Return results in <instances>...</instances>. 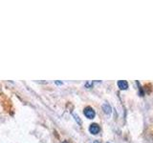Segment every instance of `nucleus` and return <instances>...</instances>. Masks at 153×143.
Masks as SVG:
<instances>
[{"label": "nucleus", "instance_id": "39448f33", "mask_svg": "<svg viewBox=\"0 0 153 143\" xmlns=\"http://www.w3.org/2000/svg\"><path fill=\"white\" fill-rule=\"evenodd\" d=\"M73 116H74V117H75V119L76 120V122H78L79 124H81V121H80V119H79V117L76 116V114H73Z\"/></svg>", "mask_w": 153, "mask_h": 143}, {"label": "nucleus", "instance_id": "0eeeda50", "mask_svg": "<svg viewBox=\"0 0 153 143\" xmlns=\"http://www.w3.org/2000/svg\"><path fill=\"white\" fill-rule=\"evenodd\" d=\"M62 143H68V142H67V141H63V142H62Z\"/></svg>", "mask_w": 153, "mask_h": 143}, {"label": "nucleus", "instance_id": "423d86ee", "mask_svg": "<svg viewBox=\"0 0 153 143\" xmlns=\"http://www.w3.org/2000/svg\"><path fill=\"white\" fill-rule=\"evenodd\" d=\"M93 143H102V142H100V140H94Z\"/></svg>", "mask_w": 153, "mask_h": 143}, {"label": "nucleus", "instance_id": "f257e3e1", "mask_svg": "<svg viewBox=\"0 0 153 143\" xmlns=\"http://www.w3.org/2000/svg\"><path fill=\"white\" fill-rule=\"evenodd\" d=\"M83 114H84V116L89 119H93L96 116V112L94 111V109L92 107H86L83 110Z\"/></svg>", "mask_w": 153, "mask_h": 143}, {"label": "nucleus", "instance_id": "7ed1b4c3", "mask_svg": "<svg viewBox=\"0 0 153 143\" xmlns=\"http://www.w3.org/2000/svg\"><path fill=\"white\" fill-rule=\"evenodd\" d=\"M118 87L120 90H126L128 88V83H127V81L126 80H119L118 81Z\"/></svg>", "mask_w": 153, "mask_h": 143}, {"label": "nucleus", "instance_id": "20e7f679", "mask_svg": "<svg viewBox=\"0 0 153 143\" xmlns=\"http://www.w3.org/2000/svg\"><path fill=\"white\" fill-rule=\"evenodd\" d=\"M102 110H103V112L105 114H109L110 113H111V111H112L111 107H110L109 104H107V103H105V104L102 105Z\"/></svg>", "mask_w": 153, "mask_h": 143}, {"label": "nucleus", "instance_id": "f03ea898", "mask_svg": "<svg viewBox=\"0 0 153 143\" xmlns=\"http://www.w3.org/2000/svg\"><path fill=\"white\" fill-rule=\"evenodd\" d=\"M100 131V128L99 126V124H97V123H92L89 126V132L92 133V135H97V133H99Z\"/></svg>", "mask_w": 153, "mask_h": 143}]
</instances>
